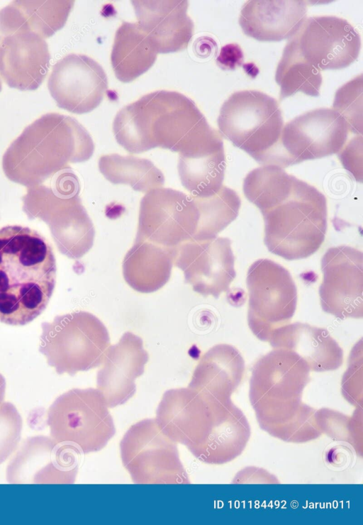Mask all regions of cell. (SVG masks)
<instances>
[{
    "label": "cell",
    "instance_id": "cell-1",
    "mask_svg": "<svg viewBox=\"0 0 363 525\" xmlns=\"http://www.w3.org/2000/svg\"><path fill=\"white\" fill-rule=\"evenodd\" d=\"M243 192L262 212L264 241L271 253L293 260L320 248L327 230V201L315 187L267 165L246 175Z\"/></svg>",
    "mask_w": 363,
    "mask_h": 525
},
{
    "label": "cell",
    "instance_id": "cell-2",
    "mask_svg": "<svg viewBox=\"0 0 363 525\" xmlns=\"http://www.w3.org/2000/svg\"><path fill=\"white\" fill-rule=\"evenodd\" d=\"M113 131L118 143L135 154L157 147L190 153L220 136L191 99L167 90L147 94L121 109Z\"/></svg>",
    "mask_w": 363,
    "mask_h": 525
},
{
    "label": "cell",
    "instance_id": "cell-3",
    "mask_svg": "<svg viewBox=\"0 0 363 525\" xmlns=\"http://www.w3.org/2000/svg\"><path fill=\"white\" fill-rule=\"evenodd\" d=\"M52 247L35 230L0 228V321L25 325L46 308L56 282Z\"/></svg>",
    "mask_w": 363,
    "mask_h": 525
},
{
    "label": "cell",
    "instance_id": "cell-4",
    "mask_svg": "<svg viewBox=\"0 0 363 525\" xmlns=\"http://www.w3.org/2000/svg\"><path fill=\"white\" fill-rule=\"evenodd\" d=\"M93 140L75 118L57 114L43 115L28 126L9 145L3 159L6 176L27 187L41 184L69 163L88 160Z\"/></svg>",
    "mask_w": 363,
    "mask_h": 525
},
{
    "label": "cell",
    "instance_id": "cell-5",
    "mask_svg": "<svg viewBox=\"0 0 363 525\" xmlns=\"http://www.w3.org/2000/svg\"><path fill=\"white\" fill-rule=\"evenodd\" d=\"M52 179L50 187H27L23 211L29 219L38 218L48 225L61 253L79 259L93 246L95 230L79 198L77 177L67 169Z\"/></svg>",
    "mask_w": 363,
    "mask_h": 525
},
{
    "label": "cell",
    "instance_id": "cell-6",
    "mask_svg": "<svg viewBox=\"0 0 363 525\" xmlns=\"http://www.w3.org/2000/svg\"><path fill=\"white\" fill-rule=\"evenodd\" d=\"M220 133L259 163L279 165L284 121L277 101L256 90L233 93L218 118Z\"/></svg>",
    "mask_w": 363,
    "mask_h": 525
},
{
    "label": "cell",
    "instance_id": "cell-7",
    "mask_svg": "<svg viewBox=\"0 0 363 525\" xmlns=\"http://www.w3.org/2000/svg\"><path fill=\"white\" fill-rule=\"evenodd\" d=\"M229 402L204 397L189 387L171 389L162 397L155 421L165 435L186 446L198 459L216 463L220 441L216 414Z\"/></svg>",
    "mask_w": 363,
    "mask_h": 525
},
{
    "label": "cell",
    "instance_id": "cell-8",
    "mask_svg": "<svg viewBox=\"0 0 363 525\" xmlns=\"http://www.w3.org/2000/svg\"><path fill=\"white\" fill-rule=\"evenodd\" d=\"M39 350L60 374L74 375L102 363L110 345L105 325L84 311L55 317L42 324Z\"/></svg>",
    "mask_w": 363,
    "mask_h": 525
},
{
    "label": "cell",
    "instance_id": "cell-9",
    "mask_svg": "<svg viewBox=\"0 0 363 525\" xmlns=\"http://www.w3.org/2000/svg\"><path fill=\"white\" fill-rule=\"evenodd\" d=\"M47 424L57 442L81 454L103 449L116 433L107 403L97 389H72L49 407Z\"/></svg>",
    "mask_w": 363,
    "mask_h": 525
},
{
    "label": "cell",
    "instance_id": "cell-10",
    "mask_svg": "<svg viewBox=\"0 0 363 525\" xmlns=\"http://www.w3.org/2000/svg\"><path fill=\"white\" fill-rule=\"evenodd\" d=\"M120 451L123 466L135 484H189L177 443L155 419L133 424L123 436Z\"/></svg>",
    "mask_w": 363,
    "mask_h": 525
},
{
    "label": "cell",
    "instance_id": "cell-11",
    "mask_svg": "<svg viewBox=\"0 0 363 525\" xmlns=\"http://www.w3.org/2000/svg\"><path fill=\"white\" fill-rule=\"evenodd\" d=\"M247 286L249 327L259 340L269 341L273 332L287 324L295 313V282L283 266L269 259H259L248 270Z\"/></svg>",
    "mask_w": 363,
    "mask_h": 525
},
{
    "label": "cell",
    "instance_id": "cell-12",
    "mask_svg": "<svg viewBox=\"0 0 363 525\" xmlns=\"http://www.w3.org/2000/svg\"><path fill=\"white\" fill-rule=\"evenodd\" d=\"M198 221L192 196L171 188H155L141 199L135 240L175 252L182 243L193 239Z\"/></svg>",
    "mask_w": 363,
    "mask_h": 525
},
{
    "label": "cell",
    "instance_id": "cell-13",
    "mask_svg": "<svg viewBox=\"0 0 363 525\" xmlns=\"http://www.w3.org/2000/svg\"><path fill=\"white\" fill-rule=\"evenodd\" d=\"M350 129L333 109L311 110L286 123L280 140L279 167L338 153Z\"/></svg>",
    "mask_w": 363,
    "mask_h": 525
},
{
    "label": "cell",
    "instance_id": "cell-14",
    "mask_svg": "<svg viewBox=\"0 0 363 525\" xmlns=\"http://www.w3.org/2000/svg\"><path fill=\"white\" fill-rule=\"evenodd\" d=\"M289 39L301 57L320 71L348 67L361 48L359 33L347 21L334 16L306 19Z\"/></svg>",
    "mask_w": 363,
    "mask_h": 525
},
{
    "label": "cell",
    "instance_id": "cell-15",
    "mask_svg": "<svg viewBox=\"0 0 363 525\" xmlns=\"http://www.w3.org/2000/svg\"><path fill=\"white\" fill-rule=\"evenodd\" d=\"M319 294L323 310L345 319L363 316V254L350 246L329 248L321 260Z\"/></svg>",
    "mask_w": 363,
    "mask_h": 525
},
{
    "label": "cell",
    "instance_id": "cell-16",
    "mask_svg": "<svg viewBox=\"0 0 363 525\" xmlns=\"http://www.w3.org/2000/svg\"><path fill=\"white\" fill-rule=\"evenodd\" d=\"M81 453L44 436L26 438L6 469L11 484H72Z\"/></svg>",
    "mask_w": 363,
    "mask_h": 525
},
{
    "label": "cell",
    "instance_id": "cell-17",
    "mask_svg": "<svg viewBox=\"0 0 363 525\" xmlns=\"http://www.w3.org/2000/svg\"><path fill=\"white\" fill-rule=\"evenodd\" d=\"M234 262L231 241L222 237L190 239L178 246L174 259L194 292L216 298L227 292L235 279Z\"/></svg>",
    "mask_w": 363,
    "mask_h": 525
},
{
    "label": "cell",
    "instance_id": "cell-18",
    "mask_svg": "<svg viewBox=\"0 0 363 525\" xmlns=\"http://www.w3.org/2000/svg\"><path fill=\"white\" fill-rule=\"evenodd\" d=\"M48 87L58 107L82 114L101 104L108 88V79L94 60L85 55L70 53L55 64Z\"/></svg>",
    "mask_w": 363,
    "mask_h": 525
},
{
    "label": "cell",
    "instance_id": "cell-19",
    "mask_svg": "<svg viewBox=\"0 0 363 525\" xmlns=\"http://www.w3.org/2000/svg\"><path fill=\"white\" fill-rule=\"evenodd\" d=\"M310 368L295 352L274 348L255 364L250 397L256 406L273 402L298 403L308 380Z\"/></svg>",
    "mask_w": 363,
    "mask_h": 525
},
{
    "label": "cell",
    "instance_id": "cell-20",
    "mask_svg": "<svg viewBox=\"0 0 363 525\" xmlns=\"http://www.w3.org/2000/svg\"><path fill=\"white\" fill-rule=\"evenodd\" d=\"M148 359L142 338L130 331L107 349L96 386L108 407L123 404L135 394V380L143 374Z\"/></svg>",
    "mask_w": 363,
    "mask_h": 525
},
{
    "label": "cell",
    "instance_id": "cell-21",
    "mask_svg": "<svg viewBox=\"0 0 363 525\" xmlns=\"http://www.w3.org/2000/svg\"><path fill=\"white\" fill-rule=\"evenodd\" d=\"M50 60L47 42L33 33L0 35V75L10 87L38 89L48 74Z\"/></svg>",
    "mask_w": 363,
    "mask_h": 525
},
{
    "label": "cell",
    "instance_id": "cell-22",
    "mask_svg": "<svg viewBox=\"0 0 363 525\" xmlns=\"http://www.w3.org/2000/svg\"><path fill=\"white\" fill-rule=\"evenodd\" d=\"M138 24L150 38L158 53L186 48L194 33L187 14V1H132Z\"/></svg>",
    "mask_w": 363,
    "mask_h": 525
},
{
    "label": "cell",
    "instance_id": "cell-23",
    "mask_svg": "<svg viewBox=\"0 0 363 525\" xmlns=\"http://www.w3.org/2000/svg\"><path fill=\"white\" fill-rule=\"evenodd\" d=\"M305 1L252 0L242 6L239 23L243 33L259 41L291 38L306 19Z\"/></svg>",
    "mask_w": 363,
    "mask_h": 525
},
{
    "label": "cell",
    "instance_id": "cell-24",
    "mask_svg": "<svg viewBox=\"0 0 363 525\" xmlns=\"http://www.w3.org/2000/svg\"><path fill=\"white\" fill-rule=\"evenodd\" d=\"M268 342L273 348L295 352L313 371L335 370L342 363V348L323 328L299 322L287 324L275 330Z\"/></svg>",
    "mask_w": 363,
    "mask_h": 525
},
{
    "label": "cell",
    "instance_id": "cell-25",
    "mask_svg": "<svg viewBox=\"0 0 363 525\" xmlns=\"http://www.w3.org/2000/svg\"><path fill=\"white\" fill-rule=\"evenodd\" d=\"M244 370L240 352L228 344H218L201 357L188 387L218 400L230 399Z\"/></svg>",
    "mask_w": 363,
    "mask_h": 525
},
{
    "label": "cell",
    "instance_id": "cell-26",
    "mask_svg": "<svg viewBox=\"0 0 363 525\" xmlns=\"http://www.w3.org/2000/svg\"><path fill=\"white\" fill-rule=\"evenodd\" d=\"M74 1H13L0 9V33L30 32L45 39L67 22Z\"/></svg>",
    "mask_w": 363,
    "mask_h": 525
},
{
    "label": "cell",
    "instance_id": "cell-27",
    "mask_svg": "<svg viewBox=\"0 0 363 525\" xmlns=\"http://www.w3.org/2000/svg\"><path fill=\"white\" fill-rule=\"evenodd\" d=\"M174 255V250L157 244L135 240L123 261V277L137 292H156L169 281Z\"/></svg>",
    "mask_w": 363,
    "mask_h": 525
},
{
    "label": "cell",
    "instance_id": "cell-28",
    "mask_svg": "<svg viewBox=\"0 0 363 525\" xmlns=\"http://www.w3.org/2000/svg\"><path fill=\"white\" fill-rule=\"evenodd\" d=\"M158 52L138 23L123 22L116 31L111 60L116 77L130 82L147 72Z\"/></svg>",
    "mask_w": 363,
    "mask_h": 525
},
{
    "label": "cell",
    "instance_id": "cell-29",
    "mask_svg": "<svg viewBox=\"0 0 363 525\" xmlns=\"http://www.w3.org/2000/svg\"><path fill=\"white\" fill-rule=\"evenodd\" d=\"M223 142L191 153L179 154L178 172L183 187L193 197H207L223 185L225 170Z\"/></svg>",
    "mask_w": 363,
    "mask_h": 525
},
{
    "label": "cell",
    "instance_id": "cell-30",
    "mask_svg": "<svg viewBox=\"0 0 363 525\" xmlns=\"http://www.w3.org/2000/svg\"><path fill=\"white\" fill-rule=\"evenodd\" d=\"M104 177L114 184H128L135 191L147 192L164 184V176L150 160L131 155L109 154L99 160Z\"/></svg>",
    "mask_w": 363,
    "mask_h": 525
},
{
    "label": "cell",
    "instance_id": "cell-31",
    "mask_svg": "<svg viewBox=\"0 0 363 525\" xmlns=\"http://www.w3.org/2000/svg\"><path fill=\"white\" fill-rule=\"evenodd\" d=\"M199 214L194 240L217 237L238 215L241 201L232 189L223 185L215 194L207 197H193Z\"/></svg>",
    "mask_w": 363,
    "mask_h": 525
},
{
    "label": "cell",
    "instance_id": "cell-32",
    "mask_svg": "<svg viewBox=\"0 0 363 525\" xmlns=\"http://www.w3.org/2000/svg\"><path fill=\"white\" fill-rule=\"evenodd\" d=\"M275 80L280 87V100L298 92L318 96L322 84L320 70L306 62L289 39L278 63Z\"/></svg>",
    "mask_w": 363,
    "mask_h": 525
},
{
    "label": "cell",
    "instance_id": "cell-33",
    "mask_svg": "<svg viewBox=\"0 0 363 525\" xmlns=\"http://www.w3.org/2000/svg\"><path fill=\"white\" fill-rule=\"evenodd\" d=\"M362 74L345 84L336 92L333 109L347 122L350 131L362 133Z\"/></svg>",
    "mask_w": 363,
    "mask_h": 525
},
{
    "label": "cell",
    "instance_id": "cell-34",
    "mask_svg": "<svg viewBox=\"0 0 363 525\" xmlns=\"http://www.w3.org/2000/svg\"><path fill=\"white\" fill-rule=\"evenodd\" d=\"M22 419L10 402L0 404V464L16 450L21 435Z\"/></svg>",
    "mask_w": 363,
    "mask_h": 525
},
{
    "label": "cell",
    "instance_id": "cell-35",
    "mask_svg": "<svg viewBox=\"0 0 363 525\" xmlns=\"http://www.w3.org/2000/svg\"><path fill=\"white\" fill-rule=\"evenodd\" d=\"M338 155L345 167L355 178L362 182V137H354L345 148L342 149Z\"/></svg>",
    "mask_w": 363,
    "mask_h": 525
},
{
    "label": "cell",
    "instance_id": "cell-36",
    "mask_svg": "<svg viewBox=\"0 0 363 525\" xmlns=\"http://www.w3.org/2000/svg\"><path fill=\"white\" fill-rule=\"evenodd\" d=\"M244 55L240 45L235 43L223 46L216 59L217 64L223 70H235L241 65Z\"/></svg>",
    "mask_w": 363,
    "mask_h": 525
},
{
    "label": "cell",
    "instance_id": "cell-37",
    "mask_svg": "<svg viewBox=\"0 0 363 525\" xmlns=\"http://www.w3.org/2000/svg\"><path fill=\"white\" fill-rule=\"evenodd\" d=\"M5 389H6V380L3 375L0 374V404L2 403L4 396H5Z\"/></svg>",
    "mask_w": 363,
    "mask_h": 525
},
{
    "label": "cell",
    "instance_id": "cell-38",
    "mask_svg": "<svg viewBox=\"0 0 363 525\" xmlns=\"http://www.w3.org/2000/svg\"><path fill=\"white\" fill-rule=\"evenodd\" d=\"M1 90V79H0V91Z\"/></svg>",
    "mask_w": 363,
    "mask_h": 525
}]
</instances>
